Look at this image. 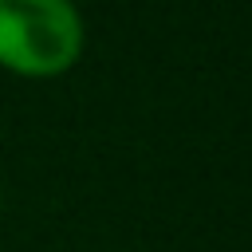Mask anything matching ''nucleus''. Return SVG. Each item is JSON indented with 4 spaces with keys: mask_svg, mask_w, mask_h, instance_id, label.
<instances>
[{
    "mask_svg": "<svg viewBox=\"0 0 252 252\" xmlns=\"http://www.w3.org/2000/svg\"><path fill=\"white\" fill-rule=\"evenodd\" d=\"M0 205H4V197H0Z\"/></svg>",
    "mask_w": 252,
    "mask_h": 252,
    "instance_id": "2",
    "label": "nucleus"
},
{
    "mask_svg": "<svg viewBox=\"0 0 252 252\" xmlns=\"http://www.w3.org/2000/svg\"><path fill=\"white\" fill-rule=\"evenodd\" d=\"M75 0H0V67L20 79H59L83 55Z\"/></svg>",
    "mask_w": 252,
    "mask_h": 252,
    "instance_id": "1",
    "label": "nucleus"
}]
</instances>
